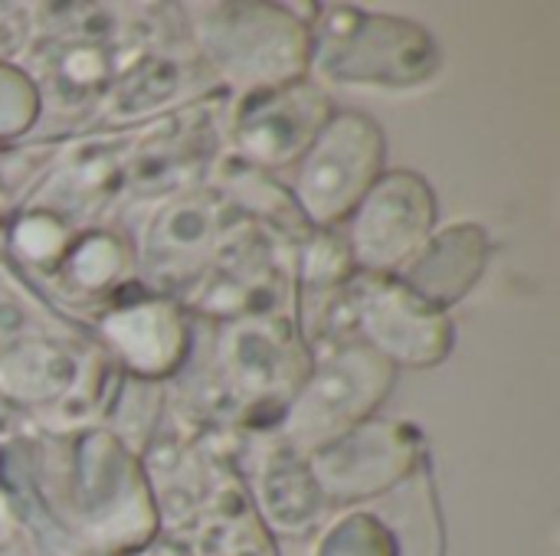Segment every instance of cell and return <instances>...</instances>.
Wrapping results in <instances>:
<instances>
[{
	"mask_svg": "<svg viewBox=\"0 0 560 556\" xmlns=\"http://www.w3.org/2000/svg\"><path fill=\"white\" fill-rule=\"evenodd\" d=\"M187 13L200 62L236 95L308 79L312 33L289 3L220 0L194 3Z\"/></svg>",
	"mask_w": 560,
	"mask_h": 556,
	"instance_id": "6da1fadb",
	"label": "cell"
},
{
	"mask_svg": "<svg viewBox=\"0 0 560 556\" xmlns=\"http://www.w3.org/2000/svg\"><path fill=\"white\" fill-rule=\"evenodd\" d=\"M308 33V72H318L338 85L420 88L436 79L443 66L436 36L423 23L397 13H371L351 3H318Z\"/></svg>",
	"mask_w": 560,
	"mask_h": 556,
	"instance_id": "7a4b0ae2",
	"label": "cell"
},
{
	"mask_svg": "<svg viewBox=\"0 0 560 556\" xmlns=\"http://www.w3.org/2000/svg\"><path fill=\"white\" fill-rule=\"evenodd\" d=\"M397 374V367L361 341L335 347L328 357L312 364L308 377L285 403V449L305 459L374 419L390 397Z\"/></svg>",
	"mask_w": 560,
	"mask_h": 556,
	"instance_id": "3957f363",
	"label": "cell"
},
{
	"mask_svg": "<svg viewBox=\"0 0 560 556\" xmlns=\"http://www.w3.org/2000/svg\"><path fill=\"white\" fill-rule=\"evenodd\" d=\"M387 164L384 128L354 108L335 111L292 167V206L318 233H335Z\"/></svg>",
	"mask_w": 560,
	"mask_h": 556,
	"instance_id": "277c9868",
	"label": "cell"
},
{
	"mask_svg": "<svg viewBox=\"0 0 560 556\" xmlns=\"http://www.w3.org/2000/svg\"><path fill=\"white\" fill-rule=\"evenodd\" d=\"M440 203L417 170H384L341 223V239L358 275H397L433 236Z\"/></svg>",
	"mask_w": 560,
	"mask_h": 556,
	"instance_id": "5b68a950",
	"label": "cell"
},
{
	"mask_svg": "<svg viewBox=\"0 0 560 556\" xmlns=\"http://www.w3.org/2000/svg\"><path fill=\"white\" fill-rule=\"evenodd\" d=\"M348 311L358 341L397 370L440 367L453 354L456 324L450 311L427 305L397 275H354Z\"/></svg>",
	"mask_w": 560,
	"mask_h": 556,
	"instance_id": "8992f818",
	"label": "cell"
},
{
	"mask_svg": "<svg viewBox=\"0 0 560 556\" xmlns=\"http://www.w3.org/2000/svg\"><path fill=\"white\" fill-rule=\"evenodd\" d=\"M75 508L85 534L105 547H138L154 534V505L138 459L112 433H85L75 446Z\"/></svg>",
	"mask_w": 560,
	"mask_h": 556,
	"instance_id": "52a82bcc",
	"label": "cell"
},
{
	"mask_svg": "<svg viewBox=\"0 0 560 556\" xmlns=\"http://www.w3.org/2000/svg\"><path fill=\"white\" fill-rule=\"evenodd\" d=\"M423 459V436L400 419H368L331 446L305 456L322 501L354 505L397 488Z\"/></svg>",
	"mask_w": 560,
	"mask_h": 556,
	"instance_id": "ba28073f",
	"label": "cell"
},
{
	"mask_svg": "<svg viewBox=\"0 0 560 556\" xmlns=\"http://www.w3.org/2000/svg\"><path fill=\"white\" fill-rule=\"evenodd\" d=\"M331 115L335 105L328 92L312 79L246 92L236 98L230 118V141L233 151L246 161V167L259 174L292 170Z\"/></svg>",
	"mask_w": 560,
	"mask_h": 556,
	"instance_id": "9c48e42d",
	"label": "cell"
},
{
	"mask_svg": "<svg viewBox=\"0 0 560 556\" xmlns=\"http://www.w3.org/2000/svg\"><path fill=\"white\" fill-rule=\"evenodd\" d=\"M226 197L210 190L184 193L161 206L148 223L141 242V269L151 282H190L220 252V236L226 226Z\"/></svg>",
	"mask_w": 560,
	"mask_h": 556,
	"instance_id": "30bf717a",
	"label": "cell"
},
{
	"mask_svg": "<svg viewBox=\"0 0 560 556\" xmlns=\"http://www.w3.org/2000/svg\"><path fill=\"white\" fill-rule=\"evenodd\" d=\"M98 334L115 360L141 380L171 377L190 351L184 308L171 298H138L115 305L98 321Z\"/></svg>",
	"mask_w": 560,
	"mask_h": 556,
	"instance_id": "8fae6325",
	"label": "cell"
},
{
	"mask_svg": "<svg viewBox=\"0 0 560 556\" xmlns=\"http://www.w3.org/2000/svg\"><path fill=\"white\" fill-rule=\"evenodd\" d=\"M302 344L285 321L240 318L220 341V364L226 377L256 400L292 393L308 377L312 364L302 360Z\"/></svg>",
	"mask_w": 560,
	"mask_h": 556,
	"instance_id": "7c38bea8",
	"label": "cell"
},
{
	"mask_svg": "<svg viewBox=\"0 0 560 556\" xmlns=\"http://www.w3.org/2000/svg\"><path fill=\"white\" fill-rule=\"evenodd\" d=\"M489 252H492V239L486 226L472 220L436 226L433 236L423 242V249L397 272V279L427 305L450 311L486 275Z\"/></svg>",
	"mask_w": 560,
	"mask_h": 556,
	"instance_id": "4fadbf2b",
	"label": "cell"
},
{
	"mask_svg": "<svg viewBox=\"0 0 560 556\" xmlns=\"http://www.w3.org/2000/svg\"><path fill=\"white\" fill-rule=\"evenodd\" d=\"M79 377L66 347L46 338H26L0 354V393L20 406H46L62 400Z\"/></svg>",
	"mask_w": 560,
	"mask_h": 556,
	"instance_id": "5bb4252c",
	"label": "cell"
},
{
	"mask_svg": "<svg viewBox=\"0 0 560 556\" xmlns=\"http://www.w3.org/2000/svg\"><path fill=\"white\" fill-rule=\"evenodd\" d=\"M128 269H131V249L125 246L121 236L105 233V229L85 233L59 259L62 279L69 285H75L79 292H89V295L108 292L115 282H121V275Z\"/></svg>",
	"mask_w": 560,
	"mask_h": 556,
	"instance_id": "9a60e30c",
	"label": "cell"
},
{
	"mask_svg": "<svg viewBox=\"0 0 560 556\" xmlns=\"http://www.w3.org/2000/svg\"><path fill=\"white\" fill-rule=\"evenodd\" d=\"M322 495L308 475V465L295 452H282L272 459L266 472V511L279 528H292L295 518L299 524L312 521L318 514Z\"/></svg>",
	"mask_w": 560,
	"mask_h": 556,
	"instance_id": "2e32d148",
	"label": "cell"
},
{
	"mask_svg": "<svg viewBox=\"0 0 560 556\" xmlns=\"http://www.w3.org/2000/svg\"><path fill=\"white\" fill-rule=\"evenodd\" d=\"M112 82V52L102 46V39L79 36L69 39L66 49H59L46 62V88L49 95H95Z\"/></svg>",
	"mask_w": 560,
	"mask_h": 556,
	"instance_id": "e0dca14e",
	"label": "cell"
},
{
	"mask_svg": "<svg viewBox=\"0 0 560 556\" xmlns=\"http://www.w3.org/2000/svg\"><path fill=\"white\" fill-rule=\"evenodd\" d=\"M43 111V92L39 82L13 66L10 59L0 62V141L23 138Z\"/></svg>",
	"mask_w": 560,
	"mask_h": 556,
	"instance_id": "ac0fdd59",
	"label": "cell"
},
{
	"mask_svg": "<svg viewBox=\"0 0 560 556\" xmlns=\"http://www.w3.org/2000/svg\"><path fill=\"white\" fill-rule=\"evenodd\" d=\"M318 556H397V537L377 514L354 511L325 534Z\"/></svg>",
	"mask_w": 560,
	"mask_h": 556,
	"instance_id": "d6986e66",
	"label": "cell"
},
{
	"mask_svg": "<svg viewBox=\"0 0 560 556\" xmlns=\"http://www.w3.org/2000/svg\"><path fill=\"white\" fill-rule=\"evenodd\" d=\"M62 226H66V223H62L52 210H36V213L23 216V220L16 223L10 242H13V249H16L23 259H30V262H36V265H49V262L59 265V259H62L66 249H69V239H66V229H62Z\"/></svg>",
	"mask_w": 560,
	"mask_h": 556,
	"instance_id": "ffe728a7",
	"label": "cell"
}]
</instances>
